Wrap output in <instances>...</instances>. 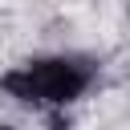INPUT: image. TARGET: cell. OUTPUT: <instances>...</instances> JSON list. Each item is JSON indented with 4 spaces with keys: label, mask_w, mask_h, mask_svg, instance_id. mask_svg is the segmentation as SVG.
<instances>
[{
    "label": "cell",
    "mask_w": 130,
    "mask_h": 130,
    "mask_svg": "<svg viewBox=\"0 0 130 130\" xmlns=\"http://www.w3.org/2000/svg\"><path fill=\"white\" fill-rule=\"evenodd\" d=\"M0 85H4L16 102L65 106V102H73V98L89 85V69L77 65V61H69V57H45V61H28V65L4 73Z\"/></svg>",
    "instance_id": "obj_1"
},
{
    "label": "cell",
    "mask_w": 130,
    "mask_h": 130,
    "mask_svg": "<svg viewBox=\"0 0 130 130\" xmlns=\"http://www.w3.org/2000/svg\"><path fill=\"white\" fill-rule=\"evenodd\" d=\"M0 130H16V126H12V122H0Z\"/></svg>",
    "instance_id": "obj_2"
}]
</instances>
